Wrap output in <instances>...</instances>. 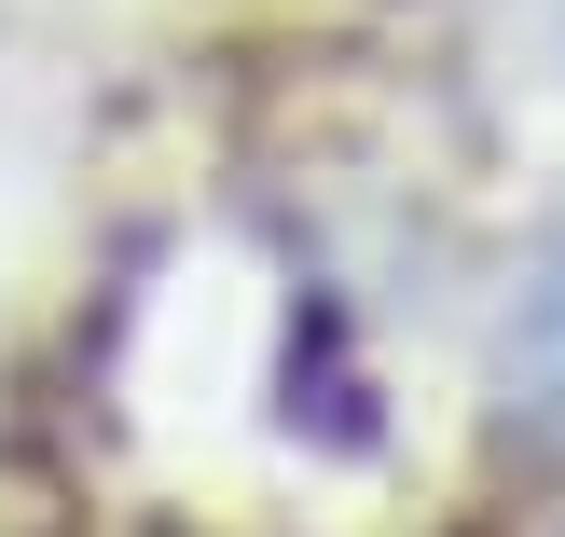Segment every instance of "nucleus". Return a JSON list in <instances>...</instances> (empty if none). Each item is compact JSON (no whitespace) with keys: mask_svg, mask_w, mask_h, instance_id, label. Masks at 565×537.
Returning a JSON list of instances; mask_svg holds the SVG:
<instances>
[{"mask_svg":"<svg viewBox=\"0 0 565 537\" xmlns=\"http://www.w3.org/2000/svg\"><path fill=\"white\" fill-rule=\"evenodd\" d=\"M552 331H565V318H552Z\"/></svg>","mask_w":565,"mask_h":537,"instance_id":"1","label":"nucleus"}]
</instances>
